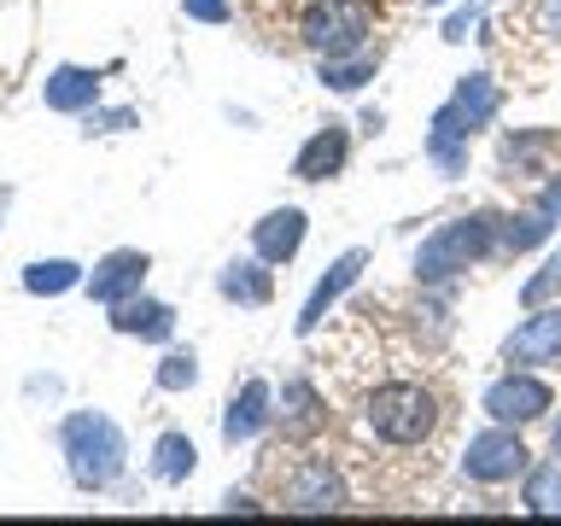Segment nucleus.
Masks as SVG:
<instances>
[{
    "instance_id": "nucleus-1",
    "label": "nucleus",
    "mask_w": 561,
    "mask_h": 526,
    "mask_svg": "<svg viewBox=\"0 0 561 526\" xmlns=\"http://www.w3.org/2000/svg\"><path fill=\"white\" fill-rule=\"evenodd\" d=\"M59 450H65V468L82 491H112L129 468V438L112 415L100 410H70L59 421Z\"/></svg>"
},
{
    "instance_id": "nucleus-2",
    "label": "nucleus",
    "mask_w": 561,
    "mask_h": 526,
    "mask_svg": "<svg viewBox=\"0 0 561 526\" xmlns=\"http://www.w3.org/2000/svg\"><path fill=\"white\" fill-rule=\"evenodd\" d=\"M497 210H468V217L438 222L415 252V281L421 287H450L456 275H468L491 245H497Z\"/></svg>"
},
{
    "instance_id": "nucleus-3",
    "label": "nucleus",
    "mask_w": 561,
    "mask_h": 526,
    "mask_svg": "<svg viewBox=\"0 0 561 526\" xmlns=\"http://www.w3.org/2000/svg\"><path fill=\"white\" fill-rule=\"evenodd\" d=\"M363 421L375 438H386V445H427L433 427H438V398L427 386L392 380V386H375V392H368Z\"/></svg>"
},
{
    "instance_id": "nucleus-4",
    "label": "nucleus",
    "mask_w": 561,
    "mask_h": 526,
    "mask_svg": "<svg viewBox=\"0 0 561 526\" xmlns=\"http://www.w3.org/2000/svg\"><path fill=\"white\" fill-rule=\"evenodd\" d=\"M368 30H375V12L368 0H316V7L298 18V35L316 59H345V53L368 47Z\"/></svg>"
},
{
    "instance_id": "nucleus-5",
    "label": "nucleus",
    "mask_w": 561,
    "mask_h": 526,
    "mask_svg": "<svg viewBox=\"0 0 561 526\" xmlns=\"http://www.w3.org/2000/svg\"><path fill=\"white\" fill-rule=\"evenodd\" d=\"M526 468H533V450H526L520 427H508V421H491L485 433L468 438L462 450V473L480 485H508V480H526Z\"/></svg>"
},
{
    "instance_id": "nucleus-6",
    "label": "nucleus",
    "mask_w": 561,
    "mask_h": 526,
    "mask_svg": "<svg viewBox=\"0 0 561 526\" xmlns=\"http://www.w3.org/2000/svg\"><path fill=\"white\" fill-rule=\"evenodd\" d=\"M480 410L491 421H508V427H533V421H543L556 410V392L543 386L538 375H520V368H508V375H497L485 386Z\"/></svg>"
},
{
    "instance_id": "nucleus-7",
    "label": "nucleus",
    "mask_w": 561,
    "mask_h": 526,
    "mask_svg": "<svg viewBox=\"0 0 561 526\" xmlns=\"http://www.w3.org/2000/svg\"><path fill=\"white\" fill-rule=\"evenodd\" d=\"M497 105H503L497 82H491L485 70H473V77H456L450 100L433 112V129H450V135L473 140L480 129H491V117H497Z\"/></svg>"
},
{
    "instance_id": "nucleus-8",
    "label": "nucleus",
    "mask_w": 561,
    "mask_h": 526,
    "mask_svg": "<svg viewBox=\"0 0 561 526\" xmlns=\"http://www.w3.org/2000/svg\"><path fill=\"white\" fill-rule=\"evenodd\" d=\"M280 498H287L293 515H340L345 508V473L333 468L328 456H305Z\"/></svg>"
},
{
    "instance_id": "nucleus-9",
    "label": "nucleus",
    "mask_w": 561,
    "mask_h": 526,
    "mask_svg": "<svg viewBox=\"0 0 561 526\" xmlns=\"http://www.w3.org/2000/svg\"><path fill=\"white\" fill-rule=\"evenodd\" d=\"M147 270H152V258L147 252H135V245H117V252H105L94 270L82 275V293L94 298V305H123V298H135L140 287H147Z\"/></svg>"
},
{
    "instance_id": "nucleus-10",
    "label": "nucleus",
    "mask_w": 561,
    "mask_h": 526,
    "mask_svg": "<svg viewBox=\"0 0 561 526\" xmlns=\"http://www.w3.org/2000/svg\"><path fill=\"white\" fill-rule=\"evenodd\" d=\"M363 270H368V245H351V252H340V258L328 263V275L310 287V298H305V310H298L293 328H298V333H316V328H322V316L363 281Z\"/></svg>"
},
{
    "instance_id": "nucleus-11",
    "label": "nucleus",
    "mask_w": 561,
    "mask_h": 526,
    "mask_svg": "<svg viewBox=\"0 0 561 526\" xmlns=\"http://www.w3.org/2000/svg\"><path fill=\"white\" fill-rule=\"evenodd\" d=\"M503 363H561V305L526 310V322L503 340Z\"/></svg>"
},
{
    "instance_id": "nucleus-12",
    "label": "nucleus",
    "mask_w": 561,
    "mask_h": 526,
    "mask_svg": "<svg viewBox=\"0 0 561 526\" xmlns=\"http://www.w3.org/2000/svg\"><path fill=\"white\" fill-rule=\"evenodd\" d=\"M275 427H280L287 445H310V438L328 427L322 392H316L310 380H287V386H280V398H275Z\"/></svg>"
},
{
    "instance_id": "nucleus-13",
    "label": "nucleus",
    "mask_w": 561,
    "mask_h": 526,
    "mask_svg": "<svg viewBox=\"0 0 561 526\" xmlns=\"http://www.w3.org/2000/svg\"><path fill=\"white\" fill-rule=\"evenodd\" d=\"M305 228L310 217L298 205H280V210H263V217L252 222V252L263 263H293L298 245H305Z\"/></svg>"
},
{
    "instance_id": "nucleus-14",
    "label": "nucleus",
    "mask_w": 561,
    "mask_h": 526,
    "mask_svg": "<svg viewBox=\"0 0 561 526\" xmlns=\"http://www.w3.org/2000/svg\"><path fill=\"white\" fill-rule=\"evenodd\" d=\"M270 421H275L270 380H245L240 392L228 398V410H222V445H245V438H257Z\"/></svg>"
},
{
    "instance_id": "nucleus-15",
    "label": "nucleus",
    "mask_w": 561,
    "mask_h": 526,
    "mask_svg": "<svg viewBox=\"0 0 561 526\" xmlns=\"http://www.w3.org/2000/svg\"><path fill=\"white\" fill-rule=\"evenodd\" d=\"M345 158H351V129H345V123H322V129L298 147L293 175H298V182H333V175L345 170Z\"/></svg>"
},
{
    "instance_id": "nucleus-16",
    "label": "nucleus",
    "mask_w": 561,
    "mask_h": 526,
    "mask_svg": "<svg viewBox=\"0 0 561 526\" xmlns=\"http://www.w3.org/2000/svg\"><path fill=\"white\" fill-rule=\"evenodd\" d=\"M42 100L47 112H65V117H82L100 105V70L88 65H53L47 82H42Z\"/></svg>"
},
{
    "instance_id": "nucleus-17",
    "label": "nucleus",
    "mask_w": 561,
    "mask_h": 526,
    "mask_svg": "<svg viewBox=\"0 0 561 526\" xmlns=\"http://www.w3.org/2000/svg\"><path fill=\"white\" fill-rule=\"evenodd\" d=\"M112 328H117V333H129V340L164 345L170 333H175V310L164 305V298L135 293V298H123V305H112Z\"/></svg>"
},
{
    "instance_id": "nucleus-18",
    "label": "nucleus",
    "mask_w": 561,
    "mask_h": 526,
    "mask_svg": "<svg viewBox=\"0 0 561 526\" xmlns=\"http://www.w3.org/2000/svg\"><path fill=\"white\" fill-rule=\"evenodd\" d=\"M217 293L257 310V305H270V298H275V275H270V263H263V258H234V263H222Z\"/></svg>"
},
{
    "instance_id": "nucleus-19",
    "label": "nucleus",
    "mask_w": 561,
    "mask_h": 526,
    "mask_svg": "<svg viewBox=\"0 0 561 526\" xmlns=\"http://www.w3.org/2000/svg\"><path fill=\"white\" fill-rule=\"evenodd\" d=\"M82 263L77 258H35V263H24V293L30 298H59V293H70V287H82Z\"/></svg>"
},
{
    "instance_id": "nucleus-20",
    "label": "nucleus",
    "mask_w": 561,
    "mask_h": 526,
    "mask_svg": "<svg viewBox=\"0 0 561 526\" xmlns=\"http://www.w3.org/2000/svg\"><path fill=\"white\" fill-rule=\"evenodd\" d=\"M193 468H199V445H193L187 433H158V445H152V480L182 485V480H193Z\"/></svg>"
},
{
    "instance_id": "nucleus-21",
    "label": "nucleus",
    "mask_w": 561,
    "mask_h": 526,
    "mask_svg": "<svg viewBox=\"0 0 561 526\" xmlns=\"http://www.w3.org/2000/svg\"><path fill=\"white\" fill-rule=\"evenodd\" d=\"M550 235H556V210H543V205L515 210V217L497 222V245H503V252H533V245H543Z\"/></svg>"
},
{
    "instance_id": "nucleus-22",
    "label": "nucleus",
    "mask_w": 561,
    "mask_h": 526,
    "mask_svg": "<svg viewBox=\"0 0 561 526\" xmlns=\"http://www.w3.org/2000/svg\"><path fill=\"white\" fill-rule=\"evenodd\" d=\"M375 65L380 53H345V59H322V88H333V94H357L363 82H375Z\"/></svg>"
},
{
    "instance_id": "nucleus-23",
    "label": "nucleus",
    "mask_w": 561,
    "mask_h": 526,
    "mask_svg": "<svg viewBox=\"0 0 561 526\" xmlns=\"http://www.w3.org/2000/svg\"><path fill=\"white\" fill-rule=\"evenodd\" d=\"M526 515H556L561 508V462H538L526 468V491H520Z\"/></svg>"
},
{
    "instance_id": "nucleus-24",
    "label": "nucleus",
    "mask_w": 561,
    "mask_h": 526,
    "mask_svg": "<svg viewBox=\"0 0 561 526\" xmlns=\"http://www.w3.org/2000/svg\"><path fill=\"white\" fill-rule=\"evenodd\" d=\"M152 386L158 392H187V386H199V357H193V351H164V363L152 368Z\"/></svg>"
},
{
    "instance_id": "nucleus-25",
    "label": "nucleus",
    "mask_w": 561,
    "mask_h": 526,
    "mask_svg": "<svg viewBox=\"0 0 561 526\" xmlns=\"http://www.w3.org/2000/svg\"><path fill=\"white\" fill-rule=\"evenodd\" d=\"M520 305H526V310H538V305H561V245H556L550 258H543V270L520 287Z\"/></svg>"
},
{
    "instance_id": "nucleus-26",
    "label": "nucleus",
    "mask_w": 561,
    "mask_h": 526,
    "mask_svg": "<svg viewBox=\"0 0 561 526\" xmlns=\"http://www.w3.org/2000/svg\"><path fill=\"white\" fill-rule=\"evenodd\" d=\"M427 158H433L445 175H462V170H468V140L450 135V129H427Z\"/></svg>"
},
{
    "instance_id": "nucleus-27",
    "label": "nucleus",
    "mask_w": 561,
    "mask_h": 526,
    "mask_svg": "<svg viewBox=\"0 0 561 526\" xmlns=\"http://www.w3.org/2000/svg\"><path fill=\"white\" fill-rule=\"evenodd\" d=\"M556 147V135H508L503 140V170H538V158Z\"/></svg>"
},
{
    "instance_id": "nucleus-28",
    "label": "nucleus",
    "mask_w": 561,
    "mask_h": 526,
    "mask_svg": "<svg viewBox=\"0 0 561 526\" xmlns=\"http://www.w3.org/2000/svg\"><path fill=\"white\" fill-rule=\"evenodd\" d=\"M415 316H427V333H421V340H427V345H445V333H450V293L427 298Z\"/></svg>"
},
{
    "instance_id": "nucleus-29",
    "label": "nucleus",
    "mask_w": 561,
    "mask_h": 526,
    "mask_svg": "<svg viewBox=\"0 0 561 526\" xmlns=\"http://www.w3.org/2000/svg\"><path fill=\"white\" fill-rule=\"evenodd\" d=\"M82 123H88V135H112V129H135V112L129 105H117V112H82Z\"/></svg>"
},
{
    "instance_id": "nucleus-30",
    "label": "nucleus",
    "mask_w": 561,
    "mask_h": 526,
    "mask_svg": "<svg viewBox=\"0 0 561 526\" xmlns=\"http://www.w3.org/2000/svg\"><path fill=\"white\" fill-rule=\"evenodd\" d=\"M182 12L193 18V24H228V18H234L228 0H182Z\"/></svg>"
},
{
    "instance_id": "nucleus-31",
    "label": "nucleus",
    "mask_w": 561,
    "mask_h": 526,
    "mask_svg": "<svg viewBox=\"0 0 561 526\" xmlns=\"http://www.w3.org/2000/svg\"><path fill=\"white\" fill-rule=\"evenodd\" d=\"M480 12H485V0H468V12L445 18V42H468V35H473V24H480Z\"/></svg>"
},
{
    "instance_id": "nucleus-32",
    "label": "nucleus",
    "mask_w": 561,
    "mask_h": 526,
    "mask_svg": "<svg viewBox=\"0 0 561 526\" xmlns=\"http://www.w3.org/2000/svg\"><path fill=\"white\" fill-rule=\"evenodd\" d=\"M538 18H543V30L561 42V0H538Z\"/></svg>"
},
{
    "instance_id": "nucleus-33",
    "label": "nucleus",
    "mask_w": 561,
    "mask_h": 526,
    "mask_svg": "<svg viewBox=\"0 0 561 526\" xmlns=\"http://www.w3.org/2000/svg\"><path fill=\"white\" fill-rule=\"evenodd\" d=\"M538 205H543V210H556V217H561V175H550V182H543Z\"/></svg>"
},
{
    "instance_id": "nucleus-34",
    "label": "nucleus",
    "mask_w": 561,
    "mask_h": 526,
    "mask_svg": "<svg viewBox=\"0 0 561 526\" xmlns=\"http://www.w3.org/2000/svg\"><path fill=\"white\" fill-rule=\"evenodd\" d=\"M550 450H556V462H561V421H556V438H550Z\"/></svg>"
},
{
    "instance_id": "nucleus-35",
    "label": "nucleus",
    "mask_w": 561,
    "mask_h": 526,
    "mask_svg": "<svg viewBox=\"0 0 561 526\" xmlns=\"http://www.w3.org/2000/svg\"><path fill=\"white\" fill-rule=\"evenodd\" d=\"M427 7H445V0H427Z\"/></svg>"
}]
</instances>
